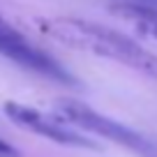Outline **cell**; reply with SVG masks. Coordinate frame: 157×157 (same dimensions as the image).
Listing matches in <instances>:
<instances>
[{
	"instance_id": "1",
	"label": "cell",
	"mask_w": 157,
	"mask_h": 157,
	"mask_svg": "<svg viewBox=\"0 0 157 157\" xmlns=\"http://www.w3.org/2000/svg\"><path fill=\"white\" fill-rule=\"evenodd\" d=\"M44 30L56 42L69 46V49L113 60L134 72L157 78V56L150 53L146 46H141L136 39L118 33L109 25L78 19V16H58V19L46 21Z\"/></svg>"
},
{
	"instance_id": "2",
	"label": "cell",
	"mask_w": 157,
	"mask_h": 157,
	"mask_svg": "<svg viewBox=\"0 0 157 157\" xmlns=\"http://www.w3.org/2000/svg\"><path fill=\"white\" fill-rule=\"evenodd\" d=\"M56 111H58L60 120H65L74 129H81V132H90V134H97L102 139H109V141L118 143V146H125L129 150H134L141 157H157V148L148 139H143L139 132H134L127 125L118 123V120H113L109 116L97 113L95 109H90L88 104L78 102V99H72V97L56 99Z\"/></svg>"
},
{
	"instance_id": "3",
	"label": "cell",
	"mask_w": 157,
	"mask_h": 157,
	"mask_svg": "<svg viewBox=\"0 0 157 157\" xmlns=\"http://www.w3.org/2000/svg\"><path fill=\"white\" fill-rule=\"evenodd\" d=\"M0 56H5L7 60L21 65L25 69L42 74L46 78H53L58 83L74 86L76 78L63 67L56 58H51L46 51H42L39 46H35L21 30H16L5 16L0 14Z\"/></svg>"
},
{
	"instance_id": "4",
	"label": "cell",
	"mask_w": 157,
	"mask_h": 157,
	"mask_svg": "<svg viewBox=\"0 0 157 157\" xmlns=\"http://www.w3.org/2000/svg\"><path fill=\"white\" fill-rule=\"evenodd\" d=\"M2 111L14 125H19V127L28 129V132L37 134L42 139H49L53 143L72 146V148H95V143L86 134H81L78 129L69 127L65 120L53 118L35 106H28V104H21V102H5Z\"/></svg>"
},
{
	"instance_id": "5",
	"label": "cell",
	"mask_w": 157,
	"mask_h": 157,
	"mask_svg": "<svg viewBox=\"0 0 157 157\" xmlns=\"http://www.w3.org/2000/svg\"><path fill=\"white\" fill-rule=\"evenodd\" d=\"M111 12L118 14L123 21L132 23L143 35L157 39V7L146 2H116L111 5Z\"/></svg>"
},
{
	"instance_id": "6",
	"label": "cell",
	"mask_w": 157,
	"mask_h": 157,
	"mask_svg": "<svg viewBox=\"0 0 157 157\" xmlns=\"http://www.w3.org/2000/svg\"><path fill=\"white\" fill-rule=\"evenodd\" d=\"M19 152H16V148H12L7 141H2L0 139V157H16Z\"/></svg>"
},
{
	"instance_id": "7",
	"label": "cell",
	"mask_w": 157,
	"mask_h": 157,
	"mask_svg": "<svg viewBox=\"0 0 157 157\" xmlns=\"http://www.w3.org/2000/svg\"><path fill=\"white\" fill-rule=\"evenodd\" d=\"M150 2H155V5H157V0H150Z\"/></svg>"
}]
</instances>
